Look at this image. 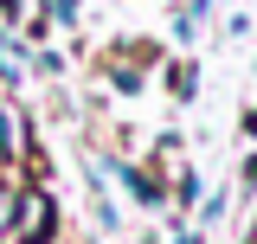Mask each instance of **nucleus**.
Here are the masks:
<instances>
[{
    "instance_id": "obj_1",
    "label": "nucleus",
    "mask_w": 257,
    "mask_h": 244,
    "mask_svg": "<svg viewBox=\"0 0 257 244\" xmlns=\"http://www.w3.org/2000/svg\"><path fill=\"white\" fill-rule=\"evenodd\" d=\"M13 231L26 244H52V231H58V206L45 199V193H26L20 206H13Z\"/></svg>"
},
{
    "instance_id": "obj_3",
    "label": "nucleus",
    "mask_w": 257,
    "mask_h": 244,
    "mask_svg": "<svg viewBox=\"0 0 257 244\" xmlns=\"http://www.w3.org/2000/svg\"><path fill=\"white\" fill-rule=\"evenodd\" d=\"M13 206H20V199H13V193L0 186V231H13Z\"/></svg>"
},
{
    "instance_id": "obj_2",
    "label": "nucleus",
    "mask_w": 257,
    "mask_h": 244,
    "mask_svg": "<svg viewBox=\"0 0 257 244\" xmlns=\"http://www.w3.org/2000/svg\"><path fill=\"white\" fill-rule=\"evenodd\" d=\"M116 174H122V186H128V193H135V199H161V186L148 180L142 167H116Z\"/></svg>"
},
{
    "instance_id": "obj_4",
    "label": "nucleus",
    "mask_w": 257,
    "mask_h": 244,
    "mask_svg": "<svg viewBox=\"0 0 257 244\" xmlns=\"http://www.w3.org/2000/svg\"><path fill=\"white\" fill-rule=\"evenodd\" d=\"M0 154H13V116L0 109Z\"/></svg>"
},
{
    "instance_id": "obj_5",
    "label": "nucleus",
    "mask_w": 257,
    "mask_h": 244,
    "mask_svg": "<svg viewBox=\"0 0 257 244\" xmlns=\"http://www.w3.org/2000/svg\"><path fill=\"white\" fill-rule=\"evenodd\" d=\"M180 244H199V238H180Z\"/></svg>"
}]
</instances>
